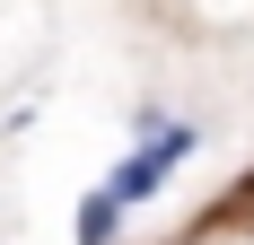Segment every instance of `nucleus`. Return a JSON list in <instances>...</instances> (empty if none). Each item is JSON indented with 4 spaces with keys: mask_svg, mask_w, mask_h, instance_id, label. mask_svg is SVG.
<instances>
[{
    "mask_svg": "<svg viewBox=\"0 0 254 245\" xmlns=\"http://www.w3.org/2000/svg\"><path fill=\"white\" fill-rule=\"evenodd\" d=\"M114 228H123V201L97 184V193L79 201V228H70V237H79V245H114Z\"/></svg>",
    "mask_w": 254,
    "mask_h": 245,
    "instance_id": "f257e3e1",
    "label": "nucleus"
},
{
    "mask_svg": "<svg viewBox=\"0 0 254 245\" xmlns=\"http://www.w3.org/2000/svg\"><path fill=\"white\" fill-rule=\"evenodd\" d=\"M237 201H246V210H254V175H246V184H237Z\"/></svg>",
    "mask_w": 254,
    "mask_h": 245,
    "instance_id": "f03ea898",
    "label": "nucleus"
}]
</instances>
